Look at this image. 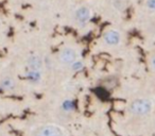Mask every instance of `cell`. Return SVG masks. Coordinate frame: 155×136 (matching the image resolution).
<instances>
[{
  "instance_id": "1",
  "label": "cell",
  "mask_w": 155,
  "mask_h": 136,
  "mask_svg": "<svg viewBox=\"0 0 155 136\" xmlns=\"http://www.w3.org/2000/svg\"><path fill=\"white\" fill-rule=\"evenodd\" d=\"M153 111V102L150 99L141 98V99L134 100L129 106V112L132 115L137 117L147 116L151 114Z\"/></svg>"
},
{
  "instance_id": "2",
  "label": "cell",
  "mask_w": 155,
  "mask_h": 136,
  "mask_svg": "<svg viewBox=\"0 0 155 136\" xmlns=\"http://www.w3.org/2000/svg\"><path fill=\"white\" fill-rule=\"evenodd\" d=\"M32 136H68V134L61 125L49 123L35 129Z\"/></svg>"
},
{
  "instance_id": "3",
  "label": "cell",
  "mask_w": 155,
  "mask_h": 136,
  "mask_svg": "<svg viewBox=\"0 0 155 136\" xmlns=\"http://www.w3.org/2000/svg\"><path fill=\"white\" fill-rule=\"evenodd\" d=\"M78 60V51L74 48L66 47L63 48L58 53V61L63 65H69L70 66L73 62Z\"/></svg>"
},
{
  "instance_id": "4",
  "label": "cell",
  "mask_w": 155,
  "mask_h": 136,
  "mask_svg": "<svg viewBox=\"0 0 155 136\" xmlns=\"http://www.w3.org/2000/svg\"><path fill=\"white\" fill-rule=\"evenodd\" d=\"M103 41L105 45L116 47L121 41V33L116 29H110L103 34Z\"/></svg>"
},
{
  "instance_id": "5",
  "label": "cell",
  "mask_w": 155,
  "mask_h": 136,
  "mask_svg": "<svg viewBox=\"0 0 155 136\" xmlns=\"http://www.w3.org/2000/svg\"><path fill=\"white\" fill-rule=\"evenodd\" d=\"M93 16V12L88 7H80L78 8L74 12V19L79 25H85L91 20Z\"/></svg>"
},
{
  "instance_id": "6",
  "label": "cell",
  "mask_w": 155,
  "mask_h": 136,
  "mask_svg": "<svg viewBox=\"0 0 155 136\" xmlns=\"http://www.w3.org/2000/svg\"><path fill=\"white\" fill-rule=\"evenodd\" d=\"M27 67L29 70H35V71H41L44 68V58L38 54H31L27 58L26 61Z\"/></svg>"
},
{
  "instance_id": "7",
  "label": "cell",
  "mask_w": 155,
  "mask_h": 136,
  "mask_svg": "<svg viewBox=\"0 0 155 136\" xmlns=\"http://www.w3.org/2000/svg\"><path fill=\"white\" fill-rule=\"evenodd\" d=\"M0 88L5 91H13L16 88V82L12 77L7 76L0 80Z\"/></svg>"
},
{
  "instance_id": "8",
  "label": "cell",
  "mask_w": 155,
  "mask_h": 136,
  "mask_svg": "<svg viewBox=\"0 0 155 136\" xmlns=\"http://www.w3.org/2000/svg\"><path fill=\"white\" fill-rule=\"evenodd\" d=\"M61 108H62V112L65 113V114H71V113L75 110L74 101L71 100V99L64 100L63 103H62V105H61Z\"/></svg>"
},
{
  "instance_id": "9",
  "label": "cell",
  "mask_w": 155,
  "mask_h": 136,
  "mask_svg": "<svg viewBox=\"0 0 155 136\" xmlns=\"http://www.w3.org/2000/svg\"><path fill=\"white\" fill-rule=\"evenodd\" d=\"M27 78L33 84H37L41 81V71H35V70H29L27 74Z\"/></svg>"
},
{
  "instance_id": "10",
  "label": "cell",
  "mask_w": 155,
  "mask_h": 136,
  "mask_svg": "<svg viewBox=\"0 0 155 136\" xmlns=\"http://www.w3.org/2000/svg\"><path fill=\"white\" fill-rule=\"evenodd\" d=\"M85 67V63L83 62L82 60H79L78 58L75 62H73L72 64L70 65V69L74 72H79L81 70H83V68Z\"/></svg>"
},
{
  "instance_id": "11",
  "label": "cell",
  "mask_w": 155,
  "mask_h": 136,
  "mask_svg": "<svg viewBox=\"0 0 155 136\" xmlns=\"http://www.w3.org/2000/svg\"><path fill=\"white\" fill-rule=\"evenodd\" d=\"M113 7L117 11H123L127 8V2L125 0H113Z\"/></svg>"
},
{
  "instance_id": "12",
  "label": "cell",
  "mask_w": 155,
  "mask_h": 136,
  "mask_svg": "<svg viewBox=\"0 0 155 136\" xmlns=\"http://www.w3.org/2000/svg\"><path fill=\"white\" fill-rule=\"evenodd\" d=\"M146 5L150 11L155 12V0H147Z\"/></svg>"
},
{
  "instance_id": "13",
  "label": "cell",
  "mask_w": 155,
  "mask_h": 136,
  "mask_svg": "<svg viewBox=\"0 0 155 136\" xmlns=\"http://www.w3.org/2000/svg\"><path fill=\"white\" fill-rule=\"evenodd\" d=\"M150 66H151V68L155 71V55H152L150 58Z\"/></svg>"
}]
</instances>
